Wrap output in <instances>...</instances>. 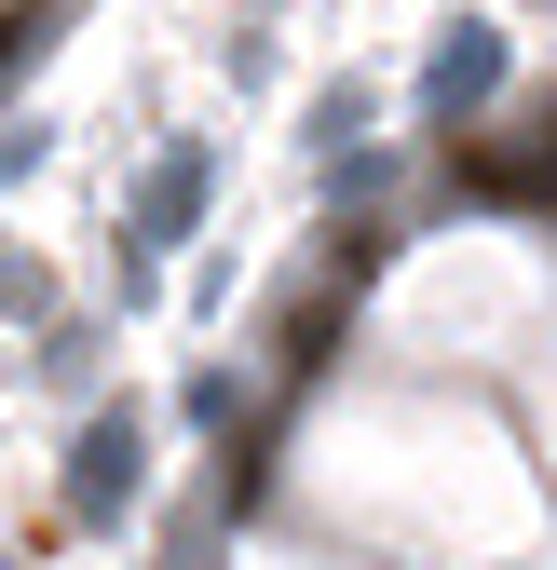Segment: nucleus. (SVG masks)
I'll list each match as a JSON object with an SVG mask.
<instances>
[{
    "label": "nucleus",
    "mask_w": 557,
    "mask_h": 570,
    "mask_svg": "<svg viewBox=\"0 0 557 570\" xmlns=\"http://www.w3.org/2000/svg\"><path fill=\"white\" fill-rule=\"evenodd\" d=\"M190 218H204V150H164L150 190H136V272H123V285H150V245H177Z\"/></svg>",
    "instance_id": "nucleus-1"
},
{
    "label": "nucleus",
    "mask_w": 557,
    "mask_h": 570,
    "mask_svg": "<svg viewBox=\"0 0 557 570\" xmlns=\"http://www.w3.org/2000/svg\"><path fill=\"white\" fill-rule=\"evenodd\" d=\"M136 462H150V435H136V421H96V435H82V475H68V517H123L136 503Z\"/></svg>",
    "instance_id": "nucleus-2"
},
{
    "label": "nucleus",
    "mask_w": 557,
    "mask_h": 570,
    "mask_svg": "<svg viewBox=\"0 0 557 570\" xmlns=\"http://www.w3.org/2000/svg\"><path fill=\"white\" fill-rule=\"evenodd\" d=\"M490 82H504V41H490V28H462V41H436V68H422V96H436V109H476Z\"/></svg>",
    "instance_id": "nucleus-3"
}]
</instances>
